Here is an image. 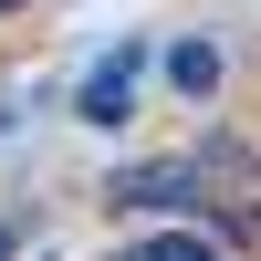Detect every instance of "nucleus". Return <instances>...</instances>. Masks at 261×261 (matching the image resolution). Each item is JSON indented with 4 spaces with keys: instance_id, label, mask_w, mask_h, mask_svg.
Wrapping results in <instances>:
<instances>
[{
    "instance_id": "f257e3e1",
    "label": "nucleus",
    "mask_w": 261,
    "mask_h": 261,
    "mask_svg": "<svg viewBox=\"0 0 261 261\" xmlns=\"http://www.w3.org/2000/svg\"><path fill=\"white\" fill-rule=\"evenodd\" d=\"M146 73H157V42H115V53H94L84 63V84H73V115L84 125H105V136H115V125H136V105H146Z\"/></svg>"
},
{
    "instance_id": "f03ea898",
    "label": "nucleus",
    "mask_w": 261,
    "mask_h": 261,
    "mask_svg": "<svg viewBox=\"0 0 261 261\" xmlns=\"http://www.w3.org/2000/svg\"><path fill=\"white\" fill-rule=\"evenodd\" d=\"M105 199H115V209H157V220H178V230L209 220V178H199L188 157H136V167H115Z\"/></svg>"
},
{
    "instance_id": "7ed1b4c3",
    "label": "nucleus",
    "mask_w": 261,
    "mask_h": 261,
    "mask_svg": "<svg viewBox=\"0 0 261 261\" xmlns=\"http://www.w3.org/2000/svg\"><path fill=\"white\" fill-rule=\"evenodd\" d=\"M157 84L178 105H220L230 94V42L220 32H178V42H157Z\"/></svg>"
},
{
    "instance_id": "20e7f679",
    "label": "nucleus",
    "mask_w": 261,
    "mask_h": 261,
    "mask_svg": "<svg viewBox=\"0 0 261 261\" xmlns=\"http://www.w3.org/2000/svg\"><path fill=\"white\" fill-rule=\"evenodd\" d=\"M115 261H230V251L209 241V230H136Z\"/></svg>"
},
{
    "instance_id": "39448f33",
    "label": "nucleus",
    "mask_w": 261,
    "mask_h": 261,
    "mask_svg": "<svg viewBox=\"0 0 261 261\" xmlns=\"http://www.w3.org/2000/svg\"><path fill=\"white\" fill-rule=\"evenodd\" d=\"M32 230H42V209H0V261H11L21 241H32Z\"/></svg>"
},
{
    "instance_id": "423d86ee",
    "label": "nucleus",
    "mask_w": 261,
    "mask_h": 261,
    "mask_svg": "<svg viewBox=\"0 0 261 261\" xmlns=\"http://www.w3.org/2000/svg\"><path fill=\"white\" fill-rule=\"evenodd\" d=\"M11 11H21V0H0V21H11Z\"/></svg>"
}]
</instances>
